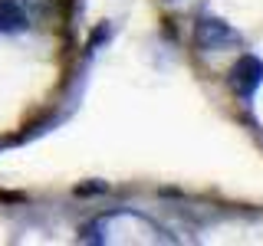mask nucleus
<instances>
[{"instance_id": "f257e3e1", "label": "nucleus", "mask_w": 263, "mask_h": 246, "mask_svg": "<svg viewBox=\"0 0 263 246\" xmlns=\"http://www.w3.org/2000/svg\"><path fill=\"white\" fill-rule=\"evenodd\" d=\"M194 46L201 53H224V49L240 46V33L230 27V23H224L220 16L204 13L194 23Z\"/></svg>"}, {"instance_id": "f03ea898", "label": "nucleus", "mask_w": 263, "mask_h": 246, "mask_svg": "<svg viewBox=\"0 0 263 246\" xmlns=\"http://www.w3.org/2000/svg\"><path fill=\"white\" fill-rule=\"evenodd\" d=\"M260 86H263V59L260 56H250V53L240 56L237 66L230 69V89L237 92V98L243 105H250Z\"/></svg>"}, {"instance_id": "7ed1b4c3", "label": "nucleus", "mask_w": 263, "mask_h": 246, "mask_svg": "<svg viewBox=\"0 0 263 246\" xmlns=\"http://www.w3.org/2000/svg\"><path fill=\"white\" fill-rule=\"evenodd\" d=\"M40 0H0V33L13 36V33H27L36 23Z\"/></svg>"}]
</instances>
